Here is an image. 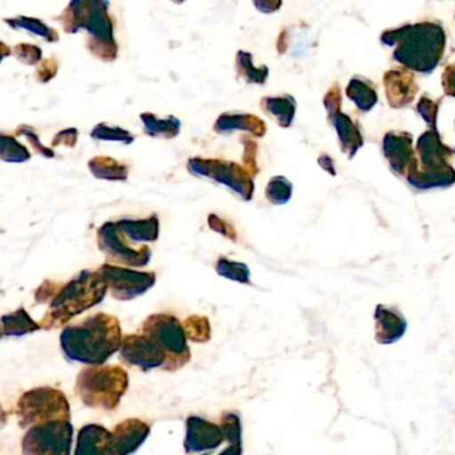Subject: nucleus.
<instances>
[{
    "instance_id": "1",
    "label": "nucleus",
    "mask_w": 455,
    "mask_h": 455,
    "mask_svg": "<svg viewBox=\"0 0 455 455\" xmlns=\"http://www.w3.org/2000/svg\"><path fill=\"white\" fill-rule=\"evenodd\" d=\"M124 342L121 322L111 314L98 313L70 324L60 334V347L66 358L86 366H102Z\"/></svg>"
},
{
    "instance_id": "2",
    "label": "nucleus",
    "mask_w": 455,
    "mask_h": 455,
    "mask_svg": "<svg viewBox=\"0 0 455 455\" xmlns=\"http://www.w3.org/2000/svg\"><path fill=\"white\" fill-rule=\"evenodd\" d=\"M380 42L385 46H395L394 60L406 70L428 76L443 58L446 33L439 23L419 22L385 31Z\"/></svg>"
},
{
    "instance_id": "3",
    "label": "nucleus",
    "mask_w": 455,
    "mask_h": 455,
    "mask_svg": "<svg viewBox=\"0 0 455 455\" xmlns=\"http://www.w3.org/2000/svg\"><path fill=\"white\" fill-rule=\"evenodd\" d=\"M108 2L74 0L57 20L68 34L84 28L90 34L87 47L103 62H113L118 57V44L114 38V25L108 15Z\"/></svg>"
},
{
    "instance_id": "4",
    "label": "nucleus",
    "mask_w": 455,
    "mask_h": 455,
    "mask_svg": "<svg viewBox=\"0 0 455 455\" xmlns=\"http://www.w3.org/2000/svg\"><path fill=\"white\" fill-rule=\"evenodd\" d=\"M108 284L97 271L84 270L60 289L50 302L49 310L39 323L42 330L60 329L84 311L100 305L108 294Z\"/></svg>"
},
{
    "instance_id": "5",
    "label": "nucleus",
    "mask_w": 455,
    "mask_h": 455,
    "mask_svg": "<svg viewBox=\"0 0 455 455\" xmlns=\"http://www.w3.org/2000/svg\"><path fill=\"white\" fill-rule=\"evenodd\" d=\"M129 374L116 364L87 366L76 380V393L89 409L113 411L129 388Z\"/></svg>"
},
{
    "instance_id": "6",
    "label": "nucleus",
    "mask_w": 455,
    "mask_h": 455,
    "mask_svg": "<svg viewBox=\"0 0 455 455\" xmlns=\"http://www.w3.org/2000/svg\"><path fill=\"white\" fill-rule=\"evenodd\" d=\"M20 428H31L55 420H71L68 396L55 387L31 388L22 394L15 407Z\"/></svg>"
},
{
    "instance_id": "7",
    "label": "nucleus",
    "mask_w": 455,
    "mask_h": 455,
    "mask_svg": "<svg viewBox=\"0 0 455 455\" xmlns=\"http://www.w3.org/2000/svg\"><path fill=\"white\" fill-rule=\"evenodd\" d=\"M140 332L150 337L159 346L164 355V371H178L191 361L182 322L170 314H153L143 321Z\"/></svg>"
},
{
    "instance_id": "8",
    "label": "nucleus",
    "mask_w": 455,
    "mask_h": 455,
    "mask_svg": "<svg viewBox=\"0 0 455 455\" xmlns=\"http://www.w3.org/2000/svg\"><path fill=\"white\" fill-rule=\"evenodd\" d=\"M188 169L196 177L206 178L226 186L242 201L249 202L252 199V194H254L252 177L238 164L220 161V159L191 158L188 161Z\"/></svg>"
},
{
    "instance_id": "9",
    "label": "nucleus",
    "mask_w": 455,
    "mask_h": 455,
    "mask_svg": "<svg viewBox=\"0 0 455 455\" xmlns=\"http://www.w3.org/2000/svg\"><path fill=\"white\" fill-rule=\"evenodd\" d=\"M74 426L70 420H55L28 428L23 436V455H71Z\"/></svg>"
},
{
    "instance_id": "10",
    "label": "nucleus",
    "mask_w": 455,
    "mask_h": 455,
    "mask_svg": "<svg viewBox=\"0 0 455 455\" xmlns=\"http://www.w3.org/2000/svg\"><path fill=\"white\" fill-rule=\"evenodd\" d=\"M97 273L108 284L111 297L116 300H132L153 289L156 282L153 271H138L119 266H100Z\"/></svg>"
},
{
    "instance_id": "11",
    "label": "nucleus",
    "mask_w": 455,
    "mask_h": 455,
    "mask_svg": "<svg viewBox=\"0 0 455 455\" xmlns=\"http://www.w3.org/2000/svg\"><path fill=\"white\" fill-rule=\"evenodd\" d=\"M98 244L100 251L111 262L130 267H143L148 266L151 259V250L148 246L140 249H132L124 243L118 226L114 222H108L98 230Z\"/></svg>"
},
{
    "instance_id": "12",
    "label": "nucleus",
    "mask_w": 455,
    "mask_h": 455,
    "mask_svg": "<svg viewBox=\"0 0 455 455\" xmlns=\"http://www.w3.org/2000/svg\"><path fill=\"white\" fill-rule=\"evenodd\" d=\"M323 105L329 114L330 124L337 132L340 150L348 158L353 159L359 148L363 146V137H362L358 124H354L353 119L340 110L342 98H340L339 87L332 86L326 92Z\"/></svg>"
},
{
    "instance_id": "13",
    "label": "nucleus",
    "mask_w": 455,
    "mask_h": 455,
    "mask_svg": "<svg viewBox=\"0 0 455 455\" xmlns=\"http://www.w3.org/2000/svg\"><path fill=\"white\" fill-rule=\"evenodd\" d=\"M119 356L127 366L137 367L142 371L164 370L166 364V355L164 351L150 337L142 332L124 335Z\"/></svg>"
},
{
    "instance_id": "14",
    "label": "nucleus",
    "mask_w": 455,
    "mask_h": 455,
    "mask_svg": "<svg viewBox=\"0 0 455 455\" xmlns=\"http://www.w3.org/2000/svg\"><path fill=\"white\" fill-rule=\"evenodd\" d=\"M223 441L226 439L220 425L196 417V415H191L186 420V438L183 442V449L188 454H198V452L218 449Z\"/></svg>"
},
{
    "instance_id": "15",
    "label": "nucleus",
    "mask_w": 455,
    "mask_h": 455,
    "mask_svg": "<svg viewBox=\"0 0 455 455\" xmlns=\"http://www.w3.org/2000/svg\"><path fill=\"white\" fill-rule=\"evenodd\" d=\"M150 433V426L138 418L122 420L111 431L110 455L134 454L142 447Z\"/></svg>"
},
{
    "instance_id": "16",
    "label": "nucleus",
    "mask_w": 455,
    "mask_h": 455,
    "mask_svg": "<svg viewBox=\"0 0 455 455\" xmlns=\"http://www.w3.org/2000/svg\"><path fill=\"white\" fill-rule=\"evenodd\" d=\"M417 154L419 156L418 169L422 172H439L451 166L449 159L454 156L455 150L442 142L438 130H427L418 140Z\"/></svg>"
},
{
    "instance_id": "17",
    "label": "nucleus",
    "mask_w": 455,
    "mask_h": 455,
    "mask_svg": "<svg viewBox=\"0 0 455 455\" xmlns=\"http://www.w3.org/2000/svg\"><path fill=\"white\" fill-rule=\"evenodd\" d=\"M383 156L396 175L406 178L417 162L412 150V135L409 132H387L383 138Z\"/></svg>"
},
{
    "instance_id": "18",
    "label": "nucleus",
    "mask_w": 455,
    "mask_h": 455,
    "mask_svg": "<svg viewBox=\"0 0 455 455\" xmlns=\"http://www.w3.org/2000/svg\"><path fill=\"white\" fill-rule=\"evenodd\" d=\"M386 98L393 108H403L417 97L418 84L414 76L407 70L387 71L383 76Z\"/></svg>"
},
{
    "instance_id": "19",
    "label": "nucleus",
    "mask_w": 455,
    "mask_h": 455,
    "mask_svg": "<svg viewBox=\"0 0 455 455\" xmlns=\"http://www.w3.org/2000/svg\"><path fill=\"white\" fill-rule=\"evenodd\" d=\"M374 319L375 339L380 345H393L406 332L407 322L398 308L378 305Z\"/></svg>"
},
{
    "instance_id": "20",
    "label": "nucleus",
    "mask_w": 455,
    "mask_h": 455,
    "mask_svg": "<svg viewBox=\"0 0 455 455\" xmlns=\"http://www.w3.org/2000/svg\"><path fill=\"white\" fill-rule=\"evenodd\" d=\"M111 431L95 423L84 426L76 436L74 455H110Z\"/></svg>"
},
{
    "instance_id": "21",
    "label": "nucleus",
    "mask_w": 455,
    "mask_h": 455,
    "mask_svg": "<svg viewBox=\"0 0 455 455\" xmlns=\"http://www.w3.org/2000/svg\"><path fill=\"white\" fill-rule=\"evenodd\" d=\"M417 162L412 164L406 177L407 182L415 190H435V188H447L455 185L454 167L449 166L447 169L439 170V172H422L418 169Z\"/></svg>"
},
{
    "instance_id": "22",
    "label": "nucleus",
    "mask_w": 455,
    "mask_h": 455,
    "mask_svg": "<svg viewBox=\"0 0 455 455\" xmlns=\"http://www.w3.org/2000/svg\"><path fill=\"white\" fill-rule=\"evenodd\" d=\"M214 130L220 134L234 132V130H242V132H250L254 137L262 138L267 132V126L262 119L251 116V114L226 113L217 119Z\"/></svg>"
},
{
    "instance_id": "23",
    "label": "nucleus",
    "mask_w": 455,
    "mask_h": 455,
    "mask_svg": "<svg viewBox=\"0 0 455 455\" xmlns=\"http://www.w3.org/2000/svg\"><path fill=\"white\" fill-rule=\"evenodd\" d=\"M119 231L132 242H156L159 236V220L156 214L148 220H122L116 222Z\"/></svg>"
},
{
    "instance_id": "24",
    "label": "nucleus",
    "mask_w": 455,
    "mask_h": 455,
    "mask_svg": "<svg viewBox=\"0 0 455 455\" xmlns=\"http://www.w3.org/2000/svg\"><path fill=\"white\" fill-rule=\"evenodd\" d=\"M42 330L41 323L34 321L25 307H20L14 313L2 316V335L4 338L25 337Z\"/></svg>"
},
{
    "instance_id": "25",
    "label": "nucleus",
    "mask_w": 455,
    "mask_h": 455,
    "mask_svg": "<svg viewBox=\"0 0 455 455\" xmlns=\"http://www.w3.org/2000/svg\"><path fill=\"white\" fill-rule=\"evenodd\" d=\"M260 108L268 116H274L279 126L289 129L297 113V102L290 95L284 97H266L260 100Z\"/></svg>"
},
{
    "instance_id": "26",
    "label": "nucleus",
    "mask_w": 455,
    "mask_h": 455,
    "mask_svg": "<svg viewBox=\"0 0 455 455\" xmlns=\"http://www.w3.org/2000/svg\"><path fill=\"white\" fill-rule=\"evenodd\" d=\"M220 427H222L225 439L228 442V449L218 455H242L243 454V441H242L241 415L238 412L225 411L220 415ZM209 455V454H204Z\"/></svg>"
},
{
    "instance_id": "27",
    "label": "nucleus",
    "mask_w": 455,
    "mask_h": 455,
    "mask_svg": "<svg viewBox=\"0 0 455 455\" xmlns=\"http://www.w3.org/2000/svg\"><path fill=\"white\" fill-rule=\"evenodd\" d=\"M90 172L98 180H127L129 167L110 156H97L89 164Z\"/></svg>"
},
{
    "instance_id": "28",
    "label": "nucleus",
    "mask_w": 455,
    "mask_h": 455,
    "mask_svg": "<svg viewBox=\"0 0 455 455\" xmlns=\"http://www.w3.org/2000/svg\"><path fill=\"white\" fill-rule=\"evenodd\" d=\"M143 124H145V132L150 137L166 138L172 140L178 137L182 129V124L175 116H169L167 119H158L154 114L143 113L140 116Z\"/></svg>"
},
{
    "instance_id": "29",
    "label": "nucleus",
    "mask_w": 455,
    "mask_h": 455,
    "mask_svg": "<svg viewBox=\"0 0 455 455\" xmlns=\"http://www.w3.org/2000/svg\"><path fill=\"white\" fill-rule=\"evenodd\" d=\"M346 95L363 113L371 110L378 103L377 92L363 78L351 79L347 89H346Z\"/></svg>"
},
{
    "instance_id": "30",
    "label": "nucleus",
    "mask_w": 455,
    "mask_h": 455,
    "mask_svg": "<svg viewBox=\"0 0 455 455\" xmlns=\"http://www.w3.org/2000/svg\"><path fill=\"white\" fill-rule=\"evenodd\" d=\"M235 70L239 78L244 79L247 84H265L268 78V68L266 66L255 68L252 55L243 50H239L236 54Z\"/></svg>"
},
{
    "instance_id": "31",
    "label": "nucleus",
    "mask_w": 455,
    "mask_h": 455,
    "mask_svg": "<svg viewBox=\"0 0 455 455\" xmlns=\"http://www.w3.org/2000/svg\"><path fill=\"white\" fill-rule=\"evenodd\" d=\"M4 22L12 26V28H22V30L30 31L31 34H36V36L46 39L50 44L60 41L57 31L52 30L49 26L44 25L42 20H36V18L18 17L14 20H4Z\"/></svg>"
},
{
    "instance_id": "32",
    "label": "nucleus",
    "mask_w": 455,
    "mask_h": 455,
    "mask_svg": "<svg viewBox=\"0 0 455 455\" xmlns=\"http://www.w3.org/2000/svg\"><path fill=\"white\" fill-rule=\"evenodd\" d=\"M215 270L223 278L239 282V283L251 284V273H250L249 266L244 263L234 262V260L222 257L217 260Z\"/></svg>"
},
{
    "instance_id": "33",
    "label": "nucleus",
    "mask_w": 455,
    "mask_h": 455,
    "mask_svg": "<svg viewBox=\"0 0 455 455\" xmlns=\"http://www.w3.org/2000/svg\"><path fill=\"white\" fill-rule=\"evenodd\" d=\"M0 158L2 161L12 162V164H23L31 158V154L14 137L2 134L0 135Z\"/></svg>"
},
{
    "instance_id": "34",
    "label": "nucleus",
    "mask_w": 455,
    "mask_h": 455,
    "mask_svg": "<svg viewBox=\"0 0 455 455\" xmlns=\"http://www.w3.org/2000/svg\"><path fill=\"white\" fill-rule=\"evenodd\" d=\"M182 324L186 337L193 342L206 343L212 338V326L206 316L191 315L185 319Z\"/></svg>"
},
{
    "instance_id": "35",
    "label": "nucleus",
    "mask_w": 455,
    "mask_h": 455,
    "mask_svg": "<svg viewBox=\"0 0 455 455\" xmlns=\"http://www.w3.org/2000/svg\"><path fill=\"white\" fill-rule=\"evenodd\" d=\"M292 185L287 178L274 177L266 188V196L273 204H284L291 199Z\"/></svg>"
},
{
    "instance_id": "36",
    "label": "nucleus",
    "mask_w": 455,
    "mask_h": 455,
    "mask_svg": "<svg viewBox=\"0 0 455 455\" xmlns=\"http://www.w3.org/2000/svg\"><path fill=\"white\" fill-rule=\"evenodd\" d=\"M92 140H110V142H121L124 145H132L134 142V135L121 127H110L106 124H98L92 132Z\"/></svg>"
},
{
    "instance_id": "37",
    "label": "nucleus",
    "mask_w": 455,
    "mask_h": 455,
    "mask_svg": "<svg viewBox=\"0 0 455 455\" xmlns=\"http://www.w3.org/2000/svg\"><path fill=\"white\" fill-rule=\"evenodd\" d=\"M439 103H441V100L435 102L426 95L420 98L419 102H418V114L422 116L423 121L430 127V130H438L436 122H438Z\"/></svg>"
},
{
    "instance_id": "38",
    "label": "nucleus",
    "mask_w": 455,
    "mask_h": 455,
    "mask_svg": "<svg viewBox=\"0 0 455 455\" xmlns=\"http://www.w3.org/2000/svg\"><path fill=\"white\" fill-rule=\"evenodd\" d=\"M15 57L28 66H34L42 60V50L33 44H18L14 47Z\"/></svg>"
},
{
    "instance_id": "39",
    "label": "nucleus",
    "mask_w": 455,
    "mask_h": 455,
    "mask_svg": "<svg viewBox=\"0 0 455 455\" xmlns=\"http://www.w3.org/2000/svg\"><path fill=\"white\" fill-rule=\"evenodd\" d=\"M241 142L244 145V169L251 177H254L259 172L257 164V143L250 138H241Z\"/></svg>"
},
{
    "instance_id": "40",
    "label": "nucleus",
    "mask_w": 455,
    "mask_h": 455,
    "mask_svg": "<svg viewBox=\"0 0 455 455\" xmlns=\"http://www.w3.org/2000/svg\"><path fill=\"white\" fill-rule=\"evenodd\" d=\"M17 134L23 135V137L28 138V142L31 143V146H33L34 150H36V153L46 156V158H54V151L50 150V148H44V146L42 145L41 140H39V137L36 135V132H34L33 127L23 124V126L18 127Z\"/></svg>"
},
{
    "instance_id": "41",
    "label": "nucleus",
    "mask_w": 455,
    "mask_h": 455,
    "mask_svg": "<svg viewBox=\"0 0 455 455\" xmlns=\"http://www.w3.org/2000/svg\"><path fill=\"white\" fill-rule=\"evenodd\" d=\"M209 226L212 230L217 231V233L222 234L226 238L231 239V241H235L236 239V231L234 230V228H231L228 223H226L222 218L218 217V215L212 214L209 217Z\"/></svg>"
},
{
    "instance_id": "42",
    "label": "nucleus",
    "mask_w": 455,
    "mask_h": 455,
    "mask_svg": "<svg viewBox=\"0 0 455 455\" xmlns=\"http://www.w3.org/2000/svg\"><path fill=\"white\" fill-rule=\"evenodd\" d=\"M62 287L60 284L54 283V282L46 281L36 292V302L44 303L47 300H52L57 297L58 292L60 291Z\"/></svg>"
},
{
    "instance_id": "43",
    "label": "nucleus",
    "mask_w": 455,
    "mask_h": 455,
    "mask_svg": "<svg viewBox=\"0 0 455 455\" xmlns=\"http://www.w3.org/2000/svg\"><path fill=\"white\" fill-rule=\"evenodd\" d=\"M76 140H78V130L68 129L63 132H58L55 135L54 140H52V148H58V146H66V148H76Z\"/></svg>"
},
{
    "instance_id": "44",
    "label": "nucleus",
    "mask_w": 455,
    "mask_h": 455,
    "mask_svg": "<svg viewBox=\"0 0 455 455\" xmlns=\"http://www.w3.org/2000/svg\"><path fill=\"white\" fill-rule=\"evenodd\" d=\"M57 62H55L52 58H50V60L42 62L41 68L36 71V78H38V81L42 82V84H46V82L52 81V79L57 76Z\"/></svg>"
},
{
    "instance_id": "45",
    "label": "nucleus",
    "mask_w": 455,
    "mask_h": 455,
    "mask_svg": "<svg viewBox=\"0 0 455 455\" xmlns=\"http://www.w3.org/2000/svg\"><path fill=\"white\" fill-rule=\"evenodd\" d=\"M442 87L447 97L455 98V65L447 66L442 76Z\"/></svg>"
},
{
    "instance_id": "46",
    "label": "nucleus",
    "mask_w": 455,
    "mask_h": 455,
    "mask_svg": "<svg viewBox=\"0 0 455 455\" xmlns=\"http://www.w3.org/2000/svg\"><path fill=\"white\" fill-rule=\"evenodd\" d=\"M254 6L263 14H271L281 9V2H254Z\"/></svg>"
},
{
    "instance_id": "47",
    "label": "nucleus",
    "mask_w": 455,
    "mask_h": 455,
    "mask_svg": "<svg viewBox=\"0 0 455 455\" xmlns=\"http://www.w3.org/2000/svg\"><path fill=\"white\" fill-rule=\"evenodd\" d=\"M319 164H321L322 167H323L326 172H331L332 175L335 174L334 172V164H332L331 158L327 156H319L318 159Z\"/></svg>"
}]
</instances>
